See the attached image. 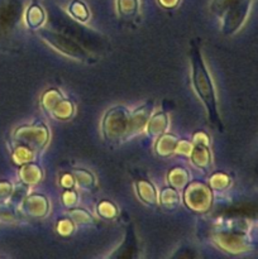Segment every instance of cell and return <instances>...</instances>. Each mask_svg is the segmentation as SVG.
<instances>
[{"mask_svg":"<svg viewBox=\"0 0 258 259\" xmlns=\"http://www.w3.org/2000/svg\"><path fill=\"white\" fill-rule=\"evenodd\" d=\"M190 55H191L192 82H194L195 90H196L197 95L200 96V99L204 103L211 123L217 125L218 129L222 128L220 116L219 113H218L215 89L214 85H212L211 78H210L209 72H207L206 67H205L201 55H200V50L196 46H192Z\"/></svg>","mask_w":258,"mask_h":259,"instance_id":"obj_1","label":"cell"},{"mask_svg":"<svg viewBox=\"0 0 258 259\" xmlns=\"http://www.w3.org/2000/svg\"><path fill=\"white\" fill-rule=\"evenodd\" d=\"M104 133L109 139H118L131 132V115L123 106H116L106 113L104 119Z\"/></svg>","mask_w":258,"mask_h":259,"instance_id":"obj_2","label":"cell"},{"mask_svg":"<svg viewBox=\"0 0 258 259\" xmlns=\"http://www.w3.org/2000/svg\"><path fill=\"white\" fill-rule=\"evenodd\" d=\"M40 37L47 45L57 50L58 52L68 56V57L77 58L81 61H86L89 58V55L83 48H81L77 43L73 42L70 38L65 37V35L57 34V33L51 32V30H43L40 33Z\"/></svg>","mask_w":258,"mask_h":259,"instance_id":"obj_3","label":"cell"},{"mask_svg":"<svg viewBox=\"0 0 258 259\" xmlns=\"http://www.w3.org/2000/svg\"><path fill=\"white\" fill-rule=\"evenodd\" d=\"M250 4H252V0H238L225 10L227 13H225L224 23H223V29L225 34H233L242 27L248 17Z\"/></svg>","mask_w":258,"mask_h":259,"instance_id":"obj_4","label":"cell"},{"mask_svg":"<svg viewBox=\"0 0 258 259\" xmlns=\"http://www.w3.org/2000/svg\"><path fill=\"white\" fill-rule=\"evenodd\" d=\"M187 205L194 210H206L210 206V194L205 190L204 186L191 187L190 194H186Z\"/></svg>","mask_w":258,"mask_h":259,"instance_id":"obj_5","label":"cell"},{"mask_svg":"<svg viewBox=\"0 0 258 259\" xmlns=\"http://www.w3.org/2000/svg\"><path fill=\"white\" fill-rule=\"evenodd\" d=\"M138 195L143 201H146L149 205L157 204V194L154 187L149 182L141 181L138 182Z\"/></svg>","mask_w":258,"mask_h":259,"instance_id":"obj_6","label":"cell"},{"mask_svg":"<svg viewBox=\"0 0 258 259\" xmlns=\"http://www.w3.org/2000/svg\"><path fill=\"white\" fill-rule=\"evenodd\" d=\"M149 113H151V106H143L139 110H137L133 115L131 116V132L139 131L148 120Z\"/></svg>","mask_w":258,"mask_h":259,"instance_id":"obj_7","label":"cell"},{"mask_svg":"<svg viewBox=\"0 0 258 259\" xmlns=\"http://www.w3.org/2000/svg\"><path fill=\"white\" fill-rule=\"evenodd\" d=\"M27 22L32 28L39 27L45 22V12L38 4H33L27 12Z\"/></svg>","mask_w":258,"mask_h":259,"instance_id":"obj_8","label":"cell"},{"mask_svg":"<svg viewBox=\"0 0 258 259\" xmlns=\"http://www.w3.org/2000/svg\"><path fill=\"white\" fill-rule=\"evenodd\" d=\"M176 137L174 136H164L157 143V152H158L161 156H167V154L172 153V152L176 149L177 144Z\"/></svg>","mask_w":258,"mask_h":259,"instance_id":"obj_9","label":"cell"},{"mask_svg":"<svg viewBox=\"0 0 258 259\" xmlns=\"http://www.w3.org/2000/svg\"><path fill=\"white\" fill-rule=\"evenodd\" d=\"M167 126V118L164 114H157L151 119L148 125V132L151 136H161Z\"/></svg>","mask_w":258,"mask_h":259,"instance_id":"obj_10","label":"cell"},{"mask_svg":"<svg viewBox=\"0 0 258 259\" xmlns=\"http://www.w3.org/2000/svg\"><path fill=\"white\" fill-rule=\"evenodd\" d=\"M192 161L195 162V164L199 167H206L209 164L210 161V153L207 151V148L202 144L199 143V146L195 148V153L192 156Z\"/></svg>","mask_w":258,"mask_h":259,"instance_id":"obj_11","label":"cell"},{"mask_svg":"<svg viewBox=\"0 0 258 259\" xmlns=\"http://www.w3.org/2000/svg\"><path fill=\"white\" fill-rule=\"evenodd\" d=\"M118 7L123 17H133L138 10V0H118Z\"/></svg>","mask_w":258,"mask_h":259,"instance_id":"obj_12","label":"cell"},{"mask_svg":"<svg viewBox=\"0 0 258 259\" xmlns=\"http://www.w3.org/2000/svg\"><path fill=\"white\" fill-rule=\"evenodd\" d=\"M53 109H55V115L60 119H67L73 113V106L71 105V103L65 100L58 101Z\"/></svg>","mask_w":258,"mask_h":259,"instance_id":"obj_13","label":"cell"},{"mask_svg":"<svg viewBox=\"0 0 258 259\" xmlns=\"http://www.w3.org/2000/svg\"><path fill=\"white\" fill-rule=\"evenodd\" d=\"M70 13L78 20H86L89 18V10L86 5L81 2H73L70 5Z\"/></svg>","mask_w":258,"mask_h":259,"instance_id":"obj_14","label":"cell"},{"mask_svg":"<svg viewBox=\"0 0 258 259\" xmlns=\"http://www.w3.org/2000/svg\"><path fill=\"white\" fill-rule=\"evenodd\" d=\"M22 177L28 184H34L39 180L40 171L37 166H25L22 169Z\"/></svg>","mask_w":258,"mask_h":259,"instance_id":"obj_15","label":"cell"},{"mask_svg":"<svg viewBox=\"0 0 258 259\" xmlns=\"http://www.w3.org/2000/svg\"><path fill=\"white\" fill-rule=\"evenodd\" d=\"M161 199H162V202H163L166 206L171 207L179 204V194L172 189L164 190V191L162 192Z\"/></svg>","mask_w":258,"mask_h":259,"instance_id":"obj_16","label":"cell"},{"mask_svg":"<svg viewBox=\"0 0 258 259\" xmlns=\"http://www.w3.org/2000/svg\"><path fill=\"white\" fill-rule=\"evenodd\" d=\"M60 100H61L60 94H58L57 91H55V90L48 91V93L45 95V98H43V103H45L46 109H47V108L48 109H53L56 106V104H57Z\"/></svg>","mask_w":258,"mask_h":259,"instance_id":"obj_17","label":"cell"},{"mask_svg":"<svg viewBox=\"0 0 258 259\" xmlns=\"http://www.w3.org/2000/svg\"><path fill=\"white\" fill-rule=\"evenodd\" d=\"M76 180H77V182L81 185V186H85V187L91 186V185L94 184V177L86 171L76 172Z\"/></svg>","mask_w":258,"mask_h":259,"instance_id":"obj_18","label":"cell"},{"mask_svg":"<svg viewBox=\"0 0 258 259\" xmlns=\"http://www.w3.org/2000/svg\"><path fill=\"white\" fill-rule=\"evenodd\" d=\"M237 2L238 0H214L211 8L214 12L219 13L220 14V13L224 12V10H227L230 5H233L234 3H237Z\"/></svg>","mask_w":258,"mask_h":259,"instance_id":"obj_19","label":"cell"},{"mask_svg":"<svg viewBox=\"0 0 258 259\" xmlns=\"http://www.w3.org/2000/svg\"><path fill=\"white\" fill-rule=\"evenodd\" d=\"M162 5H164L166 8H172L179 3V0H159Z\"/></svg>","mask_w":258,"mask_h":259,"instance_id":"obj_20","label":"cell"}]
</instances>
